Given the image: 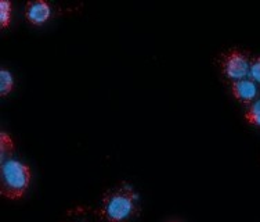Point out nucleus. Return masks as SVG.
<instances>
[{
	"mask_svg": "<svg viewBox=\"0 0 260 222\" xmlns=\"http://www.w3.org/2000/svg\"><path fill=\"white\" fill-rule=\"evenodd\" d=\"M231 92L237 99L245 104H249L250 101H253L257 97V85L256 81H253L249 76L235 79L231 84Z\"/></svg>",
	"mask_w": 260,
	"mask_h": 222,
	"instance_id": "5",
	"label": "nucleus"
},
{
	"mask_svg": "<svg viewBox=\"0 0 260 222\" xmlns=\"http://www.w3.org/2000/svg\"><path fill=\"white\" fill-rule=\"evenodd\" d=\"M245 120L250 125L260 126V96L250 101L245 111Z\"/></svg>",
	"mask_w": 260,
	"mask_h": 222,
	"instance_id": "8",
	"label": "nucleus"
},
{
	"mask_svg": "<svg viewBox=\"0 0 260 222\" xmlns=\"http://www.w3.org/2000/svg\"><path fill=\"white\" fill-rule=\"evenodd\" d=\"M60 222H101L95 207L90 206H75L67 210Z\"/></svg>",
	"mask_w": 260,
	"mask_h": 222,
	"instance_id": "6",
	"label": "nucleus"
},
{
	"mask_svg": "<svg viewBox=\"0 0 260 222\" xmlns=\"http://www.w3.org/2000/svg\"><path fill=\"white\" fill-rule=\"evenodd\" d=\"M25 17L34 25H40L53 14V6L47 0H29L25 5Z\"/></svg>",
	"mask_w": 260,
	"mask_h": 222,
	"instance_id": "4",
	"label": "nucleus"
},
{
	"mask_svg": "<svg viewBox=\"0 0 260 222\" xmlns=\"http://www.w3.org/2000/svg\"><path fill=\"white\" fill-rule=\"evenodd\" d=\"M14 150L15 145L13 137L7 132H0V156H2V162L9 160V158H13Z\"/></svg>",
	"mask_w": 260,
	"mask_h": 222,
	"instance_id": "7",
	"label": "nucleus"
},
{
	"mask_svg": "<svg viewBox=\"0 0 260 222\" xmlns=\"http://www.w3.org/2000/svg\"><path fill=\"white\" fill-rule=\"evenodd\" d=\"M13 3L10 0H0V25L7 26L11 21Z\"/></svg>",
	"mask_w": 260,
	"mask_h": 222,
	"instance_id": "10",
	"label": "nucleus"
},
{
	"mask_svg": "<svg viewBox=\"0 0 260 222\" xmlns=\"http://www.w3.org/2000/svg\"><path fill=\"white\" fill-rule=\"evenodd\" d=\"M14 88V76L6 67L0 68V93L2 96L9 95Z\"/></svg>",
	"mask_w": 260,
	"mask_h": 222,
	"instance_id": "9",
	"label": "nucleus"
},
{
	"mask_svg": "<svg viewBox=\"0 0 260 222\" xmlns=\"http://www.w3.org/2000/svg\"><path fill=\"white\" fill-rule=\"evenodd\" d=\"M32 179L30 166L17 158H9L0 166V193L9 200L24 196Z\"/></svg>",
	"mask_w": 260,
	"mask_h": 222,
	"instance_id": "2",
	"label": "nucleus"
},
{
	"mask_svg": "<svg viewBox=\"0 0 260 222\" xmlns=\"http://www.w3.org/2000/svg\"><path fill=\"white\" fill-rule=\"evenodd\" d=\"M249 78L260 82V54L252 55L249 59Z\"/></svg>",
	"mask_w": 260,
	"mask_h": 222,
	"instance_id": "11",
	"label": "nucleus"
},
{
	"mask_svg": "<svg viewBox=\"0 0 260 222\" xmlns=\"http://www.w3.org/2000/svg\"><path fill=\"white\" fill-rule=\"evenodd\" d=\"M249 55L245 50L233 47L220 55V68L225 76L231 79H241L249 74Z\"/></svg>",
	"mask_w": 260,
	"mask_h": 222,
	"instance_id": "3",
	"label": "nucleus"
},
{
	"mask_svg": "<svg viewBox=\"0 0 260 222\" xmlns=\"http://www.w3.org/2000/svg\"><path fill=\"white\" fill-rule=\"evenodd\" d=\"M95 212L101 222L132 221L140 214L139 195L130 183L120 182L103 195Z\"/></svg>",
	"mask_w": 260,
	"mask_h": 222,
	"instance_id": "1",
	"label": "nucleus"
},
{
	"mask_svg": "<svg viewBox=\"0 0 260 222\" xmlns=\"http://www.w3.org/2000/svg\"><path fill=\"white\" fill-rule=\"evenodd\" d=\"M169 222H180V221H169Z\"/></svg>",
	"mask_w": 260,
	"mask_h": 222,
	"instance_id": "12",
	"label": "nucleus"
}]
</instances>
